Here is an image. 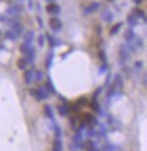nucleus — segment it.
I'll list each match as a JSON object with an SVG mask.
<instances>
[{
    "label": "nucleus",
    "mask_w": 147,
    "mask_h": 151,
    "mask_svg": "<svg viewBox=\"0 0 147 151\" xmlns=\"http://www.w3.org/2000/svg\"><path fill=\"white\" fill-rule=\"evenodd\" d=\"M10 27H11V31H13L17 36H18V35H21L23 29H24L23 25L20 24L18 20H16V19H13V20L10 22Z\"/></svg>",
    "instance_id": "1"
},
{
    "label": "nucleus",
    "mask_w": 147,
    "mask_h": 151,
    "mask_svg": "<svg viewBox=\"0 0 147 151\" xmlns=\"http://www.w3.org/2000/svg\"><path fill=\"white\" fill-rule=\"evenodd\" d=\"M50 26H51L52 29H54V31H60L62 28V22L58 17H52L50 19Z\"/></svg>",
    "instance_id": "2"
},
{
    "label": "nucleus",
    "mask_w": 147,
    "mask_h": 151,
    "mask_svg": "<svg viewBox=\"0 0 147 151\" xmlns=\"http://www.w3.org/2000/svg\"><path fill=\"white\" fill-rule=\"evenodd\" d=\"M21 7L19 5H13V6H10L8 9H7V13L9 14V15H11V16H17V15H19L21 13Z\"/></svg>",
    "instance_id": "3"
},
{
    "label": "nucleus",
    "mask_w": 147,
    "mask_h": 151,
    "mask_svg": "<svg viewBox=\"0 0 147 151\" xmlns=\"http://www.w3.org/2000/svg\"><path fill=\"white\" fill-rule=\"evenodd\" d=\"M46 10H47L48 14L56 15V14L60 13V7H58L56 4H54V2H50V4L47 5V7H46Z\"/></svg>",
    "instance_id": "4"
},
{
    "label": "nucleus",
    "mask_w": 147,
    "mask_h": 151,
    "mask_svg": "<svg viewBox=\"0 0 147 151\" xmlns=\"http://www.w3.org/2000/svg\"><path fill=\"white\" fill-rule=\"evenodd\" d=\"M99 7H100V4H98V2H92V4H90L88 6L84 8V13L85 14H91L93 13V12H96L99 9Z\"/></svg>",
    "instance_id": "5"
},
{
    "label": "nucleus",
    "mask_w": 147,
    "mask_h": 151,
    "mask_svg": "<svg viewBox=\"0 0 147 151\" xmlns=\"http://www.w3.org/2000/svg\"><path fill=\"white\" fill-rule=\"evenodd\" d=\"M33 79H34V72L32 70H26L25 73H24V80H25L26 85L32 83Z\"/></svg>",
    "instance_id": "6"
},
{
    "label": "nucleus",
    "mask_w": 147,
    "mask_h": 151,
    "mask_svg": "<svg viewBox=\"0 0 147 151\" xmlns=\"http://www.w3.org/2000/svg\"><path fill=\"white\" fill-rule=\"evenodd\" d=\"M63 150V145H62V141L60 138H56L53 142V148L52 151H62Z\"/></svg>",
    "instance_id": "7"
},
{
    "label": "nucleus",
    "mask_w": 147,
    "mask_h": 151,
    "mask_svg": "<svg viewBox=\"0 0 147 151\" xmlns=\"http://www.w3.org/2000/svg\"><path fill=\"white\" fill-rule=\"evenodd\" d=\"M37 93H38L39 101H42V99H46V98L48 97V95H50V93L47 91V89L45 88V87H40L39 89H37Z\"/></svg>",
    "instance_id": "8"
},
{
    "label": "nucleus",
    "mask_w": 147,
    "mask_h": 151,
    "mask_svg": "<svg viewBox=\"0 0 147 151\" xmlns=\"http://www.w3.org/2000/svg\"><path fill=\"white\" fill-rule=\"evenodd\" d=\"M33 40H34V32H33V31H28L25 34V36H24V43L32 45Z\"/></svg>",
    "instance_id": "9"
},
{
    "label": "nucleus",
    "mask_w": 147,
    "mask_h": 151,
    "mask_svg": "<svg viewBox=\"0 0 147 151\" xmlns=\"http://www.w3.org/2000/svg\"><path fill=\"white\" fill-rule=\"evenodd\" d=\"M44 114L47 119L54 121V114H53V111H52V108L50 105H45L44 106Z\"/></svg>",
    "instance_id": "10"
},
{
    "label": "nucleus",
    "mask_w": 147,
    "mask_h": 151,
    "mask_svg": "<svg viewBox=\"0 0 147 151\" xmlns=\"http://www.w3.org/2000/svg\"><path fill=\"white\" fill-rule=\"evenodd\" d=\"M101 17H102V19L104 22L109 23V22H111L114 19V15H112L111 12H109V10H104L102 13V15H101Z\"/></svg>",
    "instance_id": "11"
},
{
    "label": "nucleus",
    "mask_w": 147,
    "mask_h": 151,
    "mask_svg": "<svg viewBox=\"0 0 147 151\" xmlns=\"http://www.w3.org/2000/svg\"><path fill=\"white\" fill-rule=\"evenodd\" d=\"M84 149L87 151H96V143L91 140H88L85 143H84Z\"/></svg>",
    "instance_id": "12"
},
{
    "label": "nucleus",
    "mask_w": 147,
    "mask_h": 151,
    "mask_svg": "<svg viewBox=\"0 0 147 151\" xmlns=\"http://www.w3.org/2000/svg\"><path fill=\"white\" fill-rule=\"evenodd\" d=\"M45 88L47 89V91L48 93H51V94H55V87H54V85H53V82L52 80L48 78V80L46 82V86H45Z\"/></svg>",
    "instance_id": "13"
},
{
    "label": "nucleus",
    "mask_w": 147,
    "mask_h": 151,
    "mask_svg": "<svg viewBox=\"0 0 147 151\" xmlns=\"http://www.w3.org/2000/svg\"><path fill=\"white\" fill-rule=\"evenodd\" d=\"M125 38H126V41L127 42H131V41H134L135 38V33L133 29H128L126 33H125Z\"/></svg>",
    "instance_id": "14"
},
{
    "label": "nucleus",
    "mask_w": 147,
    "mask_h": 151,
    "mask_svg": "<svg viewBox=\"0 0 147 151\" xmlns=\"http://www.w3.org/2000/svg\"><path fill=\"white\" fill-rule=\"evenodd\" d=\"M58 114L61 116H66L67 113H69V108L65 106V105H60L58 107Z\"/></svg>",
    "instance_id": "15"
},
{
    "label": "nucleus",
    "mask_w": 147,
    "mask_h": 151,
    "mask_svg": "<svg viewBox=\"0 0 147 151\" xmlns=\"http://www.w3.org/2000/svg\"><path fill=\"white\" fill-rule=\"evenodd\" d=\"M5 37L8 38V40H10V41H16L18 36H17L13 31H7L6 33H5Z\"/></svg>",
    "instance_id": "16"
},
{
    "label": "nucleus",
    "mask_w": 147,
    "mask_h": 151,
    "mask_svg": "<svg viewBox=\"0 0 147 151\" xmlns=\"http://www.w3.org/2000/svg\"><path fill=\"white\" fill-rule=\"evenodd\" d=\"M31 49H32V46H31V45L29 44H26V43H23V44L20 45V52H21V53H23V54H27V53H28V52H29V50H31Z\"/></svg>",
    "instance_id": "17"
},
{
    "label": "nucleus",
    "mask_w": 147,
    "mask_h": 151,
    "mask_svg": "<svg viewBox=\"0 0 147 151\" xmlns=\"http://www.w3.org/2000/svg\"><path fill=\"white\" fill-rule=\"evenodd\" d=\"M84 122H85V124H91V123L96 122L94 116H93V115H91V114H89V113H87L85 115H84Z\"/></svg>",
    "instance_id": "18"
},
{
    "label": "nucleus",
    "mask_w": 147,
    "mask_h": 151,
    "mask_svg": "<svg viewBox=\"0 0 147 151\" xmlns=\"http://www.w3.org/2000/svg\"><path fill=\"white\" fill-rule=\"evenodd\" d=\"M137 17L135 16V15H129L128 16V23H129V25L130 26H135V25H137V23H138V20H137Z\"/></svg>",
    "instance_id": "19"
},
{
    "label": "nucleus",
    "mask_w": 147,
    "mask_h": 151,
    "mask_svg": "<svg viewBox=\"0 0 147 151\" xmlns=\"http://www.w3.org/2000/svg\"><path fill=\"white\" fill-rule=\"evenodd\" d=\"M121 26H122V23H117V24H115V25L112 26V28L110 29V34H111V35L117 34L118 31L120 29V27H121Z\"/></svg>",
    "instance_id": "20"
},
{
    "label": "nucleus",
    "mask_w": 147,
    "mask_h": 151,
    "mask_svg": "<svg viewBox=\"0 0 147 151\" xmlns=\"http://www.w3.org/2000/svg\"><path fill=\"white\" fill-rule=\"evenodd\" d=\"M133 15H135L137 18H139V17H141V18L145 20V14H144V12L141 10V9H138V8H135L134 10V14Z\"/></svg>",
    "instance_id": "21"
},
{
    "label": "nucleus",
    "mask_w": 147,
    "mask_h": 151,
    "mask_svg": "<svg viewBox=\"0 0 147 151\" xmlns=\"http://www.w3.org/2000/svg\"><path fill=\"white\" fill-rule=\"evenodd\" d=\"M17 65H18V68H19L20 70H25L26 67H27V61H26V59H19L18 62H17Z\"/></svg>",
    "instance_id": "22"
},
{
    "label": "nucleus",
    "mask_w": 147,
    "mask_h": 151,
    "mask_svg": "<svg viewBox=\"0 0 147 151\" xmlns=\"http://www.w3.org/2000/svg\"><path fill=\"white\" fill-rule=\"evenodd\" d=\"M53 123H54V131H55V137L56 138H61V135H62V130H61V127L60 125H58L54 121H53Z\"/></svg>",
    "instance_id": "23"
},
{
    "label": "nucleus",
    "mask_w": 147,
    "mask_h": 151,
    "mask_svg": "<svg viewBox=\"0 0 147 151\" xmlns=\"http://www.w3.org/2000/svg\"><path fill=\"white\" fill-rule=\"evenodd\" d=\"M47 41L50 42L51 46H56V40L54 38V36H53V35H50V34H47Z\"/></svg>",
    "instance_id": "24"
},
{
    "label": "nucleus",
    "mask_w": 147,
    "mask_h": 151,
    "mask_svg": "<svg viewBox=\"0 0 147 151\" xmlns=\"http://www.w3.org/2000/svg\"><path fill=\"white\" fill-rule=\"evenodd\" d=\"M53 57H54V55H53V53H51V55H48V57H47V60H46V68H47V69H50V68L52 67Z\"/></svg>",
    "instance_id": "25"
},
{
    "label": "nucleus",
    "mask_w": 147,
    "mask_h": 151,
    "mask_svg": "<svg viewBox=\"0 0 147 151\" xmlns=\"http://www.w3.org/2000/svg\"><path fill=\"white\" fill-rule=\"evenodd\" d=\"M91 107H92V109H93V111L99 112V108H100V106H99V104H98V101H97L96 98H93V101L91 103Z\"/></svg>",
    "instance_id": "26"
},
{
    "label": "nucleus",
    "mask_w": 147,
    "mask_h": 151,
    "mask_svg": "<svg viewBox=\"0 0 147 151\" xmlns=\"http://www.w3.org/2000/svg\"><path fill=\"white\" fill-rule=\"evenodd\" d=\"M87 104H88V99L84 98V97L77 99V105H79V106H84V105H87Z\"/></svg>",
    "instance_id": "27"
},
{
    "label": "nucleus",
    "mask_w": 147,
    "mask_h": 151,
    "mask_svg": "<svg viewBox=\"0 0 147 151\" xmlns=\"http://www.w3.org/2000/svg\"><path fill=\"white\" fill-rule=\"evenodd\" d=\"M35 73H36V77H35L36 81H40V80L43 79V77H44V75H43V72H42V71H36Z\"/></svg>",
    "instance_id": "28"
},
{
    "label": "nucleus",
    "mask_w": 147,
    "mask_h": 151,
    "mask_svg": "<svg viewBox=\"0 0 147 151\" xmlns=\"http://www.w3.org/2000/svg\"><path fill=\"white\" fill-rule=\"evenodd\" d=\"M29 94L32 95L33 97H35L37 101H39V97H38V93H37V89H31L29 90Z\"/></svg>",
    "instance_id": "29"
},
{
    "label": "nucleus",
    "mask_w": 147,
    "mask_h": 151,
    "mask_svg": "<svg viewBox=\"0 0 147 151\" xmlns=\"http://www.w3.org/2000/svg\"><path fill=\"white\" fill-rule=\"evenodd\" d=\"M45 44V37H44V35H39V37H38V45L42 47V46H44Z\"/></svg>",
    "instance_id": "30"
},
{
    "label": "nucleus",
    "mask_w": 147,
    "mask_h": 151,
    "mask_svg": "<svg viewBox=\"0 0 147 151\" xmlns=\"http://www.w3.org/2000/svg\"><path fill=\"white\" fill-rule=\"evenodd\" d=\"M136 43H137V46H139V47H141V44H143V41H141V40H137V42H136Z\"/></svg>",
    "instance_id": "31"
},
{
    "label": "nucleus",
    "mask_w": 147,
    "mask_h": 151,
    "mask_svg": "<svg viewBox=\"0 0 147 151\" xmlns=\"http://www.w3.org/2000/svg\"><path fill=\"white\" fill-rule=\"evenodd\" d=\"M136 65H137V68H141V62H137V64H136Z\"/></svg>",
    "instance_id": "32"
},
{
    "label": "nucleus",
    "mask_w": 147,
    "mask_h": 151,
    "mask_svg": "<svg viewBox=\"0 0 147 151\" xmlns=\"http://www.w3.org/2000/svg\"><path fill=\"white\" fill-rule=\"evenodd\" d=\"M143 0H134V2H136V4H141Z\"/></svg>",
    "instance_id": "33"
},
{
    "label": "nucleus",
    "mask_w": 147,
    "mask_h": 151,
    "mask_svg": "<svg viewBox=\"0 0 147 151\" xmlns=\"http://www.w3.org/2000/svg\"><path fill=\"white\" fill-rule=\"evenodd\" d=\"M46 1H47V2H54L55 0H46Z\"/></svg>",
    "instance_id": "34"
},
{
    "label": "nucleus",
    "mask_w": 147,
    "mask_h": 151,
    "mask_svg": "<svg viewBox=\"0 0 147 151\" xmlns=\"http://www.w3.org/2000/svg\"><path fill=\"white\" fill-rule=\"evenodd\" d=\"M2 49H4V46H2V44L0 43V50H2Z\"/></svg>",
    "instance_id": "35"
},
{
    "label": "nucleus",
    "mask_w": 147,
    "mask_h": 151,
    "mask_svg": "<svg viewBox=\"0 0 147 151\" xmlns=\"http://www.w3.org/2000/svg\"><path fill=\"white\" fill-rule=\"evenodd\" d=\"M0 35H1V32H0Z\"/></svg>",
    "instance_id": "36"
}]
</instances>
